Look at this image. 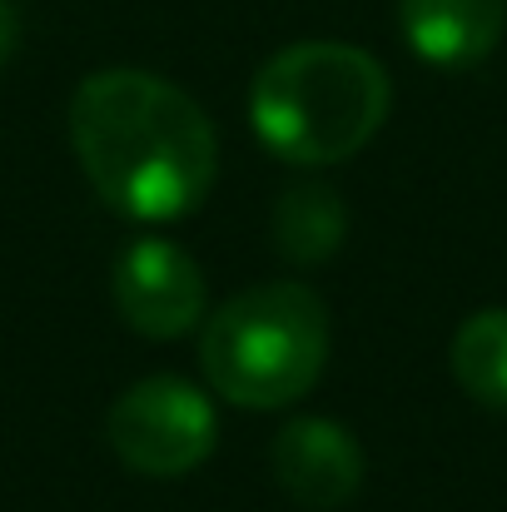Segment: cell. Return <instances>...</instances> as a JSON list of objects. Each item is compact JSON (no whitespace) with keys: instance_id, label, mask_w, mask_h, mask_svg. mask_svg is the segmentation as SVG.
<instances>
[{"instance_id":"cell-5","label":"cell","mask_w":507,"mask_h":512,"mask_svg":"<svg viewBox=\"0 0 507 512\" xmlns=\"http://www.w3.org/2000/svg\"><path fill=\"white\" fill-rule=\"evenodd\" d=\"M115 309L120 319L140 334V339H184L209 319V294H204V274L199 264L160 234L135 239L120 259H115Z\"/></svg>"},{"instance_id":"cell-8","label":"cell","mask_w":507,"mask_h":512,"mask_svg":"<svg viewBox=\"0 0 507 512\" xmlns=\"http://www.w3.org/2000/svg\"><path fill=\"white\" fill-rule=\"evenodd\" d=\"M343 234H348V209H343L334 184L294 179V184L274 199V249H279L289 264L309 269V264L334 259Z\"/></svg>"},{"instance_id":"cell-4","label":"cell","mask_w":507,"mask_h":512,"mask_svg":"<svg viewBox=\"0 0 507 512\" xmlns=\"http://www.w3.org/2000/svg\"><path fill=\"white\" fill-rule=\"evenodd\" d=\"M115 458L140 478H184L209 463L219 443V418L209 393L179 373H150L130 383L105 418Z\"/></svg>"},{"instance_id":"cell-1","label":"cell","mask_w":507,"mask_h":512,"mask_svg":"<svg viewBox=\"0 0 507 512\" xmlns=\"http://www.w3.org/2000/svg\"><path fill=\"white\" fill-rule=\"evenodd\" d=\"M70 150L90 189L135 224L184 219L219 174L214 120L150 70L85 75L70 95Z\"/></svg>"},{"instance_id":"cell-6","label":"cell","mask_w":507,"mask_h":512,"mask_svg":"<svg viewBox=\"0 0 507 512\" xmlns=\"http://www.w3.org/2000/svg\"><path fill=\"white\" fill-rule=\"evenodd\" d=\"M269 468L299 508L334 512L363 488V443L338 418H289L269 443Z\"/></svg>"},{"instance_id":"cell-3","label":"cell","mask_w":507,"mask_h":512,"mask_svg":"<svg viewBox=\"0 0 507 512\" xmlns=\"http://www.w3.org/2000/svg\"><path fill=\"white\" fill-rule=\"evenodd\" d=\"M329 363V309L309 284L269 279L204 319L199 368L204 383L249 413H274L324 378Z\"/></svg>"},{"instance_id":"cell-7","label":"cell","mask_w":507,"mask_h":512,"mask_svg":"<svg viewBox=\"0 0 507 512\" xmlns=\"http://www.w3.org/2000/svg\"><path fill=\"white\" fill-rule=\"evenodd\" d=\"M398 30L418 60L438 70H468L498 50L507 0H398Z\"/></svg>"},{"instance_id":"cell-2","label":"cell","mask_w":507,"mask_h":512,"mask_svg":"<svg viewBox=\"0 0 507 512\" xmlns=\"http://www.w3.org/2000/svg\"><path fill=\"white\" fill-rule=\"evenodd\" d=\"M393 110L388 70L343 40H299L269 55L249 85V125L274 160L343 165L383 130Z\"/></svg>"},{"instance_id":"cell-9","label":"cell","mask_w":507,"mask_h":512,"mask_svg":"<svg viewBox=\"0 0 507 512\" xmlns=\"http://www.w3.org/2000/svg\"><path fill=\"white\" fill-rule=\"evenodd\" d=\"M453 378L468 398L507 408V309H478L453 334Z\"/></svg>"},{"instance_id":"cell-10","label":"cell","mask_w":507,"mask_h":512,"mask_svg":"<svg viewBox=\"0 0 507 512\" xmlns=\"http://www.w3.org/2000/svg\"><path fill=\"white\" fill-rule=\"evenodd\" d=\"M15 50H20V10L15 0H0V70L15 60Z\"/></svg>"}]
</instances>
